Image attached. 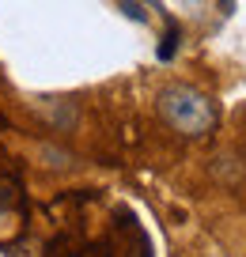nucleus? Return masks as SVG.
Instances as JSON below:
<instances>
[{
  "label": "nucleus",
  "mask_w": 246,
  "mask_h": 257,
  "mask_svg": "<svg viewBox=\"0 0 246 257\" xmlns=\"http://www.w3.org/2000/svg\"><path fill=\"white\" fill-rule=\"evenodd\" d=\"M155 106H159V117L167 121L178 137H190V140L208 137L216 128V121H220L216 102L205 91L190 87V83H171V87H163L159 98H155Z\"/></svg>",
  "instance_id": "1"
},
{
  "label": "nucleus",
  "mask_w": 246,
  "mask_h": 257,
  "mask_svg": "<svg viewBox=\"0 0 246 257\" xmlns=\"http://www.w3.org/2000/svg\"><path fill=\"white\" fill-rule=\"evenodd\" d=\"M178 42H182V31H178L175 23H167V34L159 42V61H171V57L178 53Z\"/></svg>",
  "instance_id": "2"
},
{
  "label": "nucleus",
  "mask_w": 246,
  "mask_h": 257,
  "mask_svg": "<svg viewBox=\"0 0 246 257\" xmlns=\"http://www.w3.org/2000/svg\"><path fill=\"white\" fill-rule=\"evenodd\" d=\"M118 8L125 12V19H133V23H148V12H144L136 0H118Z\"/></svg>",
  "instance_id": "3"
},
{
  "label": "nucleus",
  "mask_w": 246,
  "mask_h": 257,
  "mask_svg": "<svg viewBox=\"0 0 246 257\" xmlns=\"http://www.w3.org/2000/svg\"><path fill=\"white\" fill-rule=\"evenodd\" d=\"M4 212H8V189L0 185V216H4Z\"/></svg>",
  "instance_id": "4"
},
{
  "label": "nucleus",
  "mask_w": 246,
  "mask_h": 257,
  "mask_svg": "<svg viewBox=\"0 0 246 257\" xmlns=\"http://www.w3.org/2000/svg\"><path fill=\"white\" fill-rule=\"evenodd\" d=\"M182 4H201V0H182Z\"/></svg>",
  "instance_id": "5"
}]
</instances>
